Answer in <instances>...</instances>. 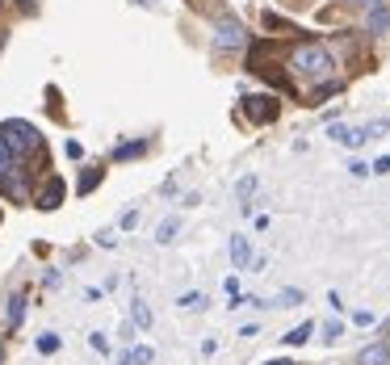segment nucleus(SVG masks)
<instances>
[{
    "label": "nucleus",
    "instance_id": "nucleus-1",
    "mask_svg": "<svg viewBox=\"0 0 390 365\" xmlns=\"http://www.w3.org/2000/svg\"><path fill=\"white\" fill-rule=\"evenodd\" d=\"M332 67H336V59H332L328 46H319V42H302V46L290 50V71H294L298 80L323 84V80H332Z\"/></svg>",
    "mask_w": 390,
    "mask_h": 365
},
{
    "label": "nucleus",
    "instance_id": "nucleus-2",
    "mask_svg": "<svg viewBox=\"0 0 390 365\" xmlns=\"http://www.w3.org/2000/svg\"><path fill=\"white\" fill-rule=\"evenodd\" d=\"M25 160L4 143V135H0V193L4 198H13V202H25L29 198V185H25V168H21Z\"/></svg>",
    "mask_w": 390,
    "mask_h": 365
},
{
    "label": "nucleus",
    "instance_id": "nucleus-3",
    "mask_svg": "<svg viewBox=\"0 0 390 365\" xmlns=\"http://www.w3.org/2000/svg\"><path fill=\"white\" fill-rule=\"evenodd\" d=\"M0 135H4V143H8V147L21 156V160H25L29 151H38V147H42V135H38L29 122H21V118H13V122H0Z\"/></svg>",
    "mask_w": 390,
    "mask_h": 365
},
{
    "label": "nucleus",
    "instance_id": "nucleus-4",
    "mask_svg": "<svg viewBox=\"0 0 390 365\" xmlns=\"http://www.w3.org/2000/svg\"><path fill=\"white\" fill-rule=\"evenodd\" d=\"M214 46H218V50H244V46H248V29L227 17V21H218V29H214Z\"/></svg>",
    "mask_w": 390,
    "mask_h": 365
},
{
    "label": "nucleus",
    "instance_id": "nucleus-5",
    "mask_svg": "<svg viewBox=\"0 0 390 365\" xmlns=\"http://www.w3.org/2000/svg\"><path fill=\"white\" fill-rule=\"evenodd\" d=\"M244 113H248L252 126H265V122L277 118V101L273 97H244Z\"/></svg>",
    "mask_w": 390,
    "mask_h": 365
},
{
    "label": "nucleus",
    "instance_id": "nucleus-6",
    "mask_svg": "<svg viewBox=\"0 0 390 365\" xmlns=\"http://www.w3.org/2000/svg\"><path fill=\"white\" fill-rule=\"evenodd\" d=\"M365 29H370V34H378V38L390 34V4H386V0H382V4H374V8L365 13Z\"/></svg>",
    "mask_w": 390,
    "mask_h": 365
},
{
    "label": "nucleus",
    "instance_id": "nucleus-7",
    "mask_svg": "<svg viewBox=\"0 0 390 365\" xmlns=\"http://www.w3.org/2000/svg\"><path fill=\"white\" fill-rule=\"evenodd\" d=\"M34 202H38V206H42V210H55V206H59V202H63V181H59V177H50V181H46V185H42V193H38V198H34Z\"/></svg>",
    "mask_w": 390,
    "mask_h": 365
},
{
    "label": "nucleus",
    "instance_id": "nucleus-8",
    "mask_svg": "<svg viewBox=\"0 0 390 365\" xmlns=\"http://www.w3.org/2000/svg\"><path fill=\"white\" fill-rule=\"evenodd\" d=\"M386 361H390L386 340H378V345H370V349H361V353H357V365H386Z\"/></svg>",
    "mask_w": 390,
    "mask_h": 365
},
{
    "label": "nucleus",
    "instance_id": "nucleus-9",
    "mask_svg": "<svg viewBox=\"0 0 390 365\" xmlns=\"http://www.w3.org/2000/svg\"><path fill=\"white\" fill-rule=\"evenodd\" d=\"M231 261H235V269H244V265L252 261V248H248V240H244V235H235V240H231Z\"/></svg>",
    "mask_w": 390,
    "mask_h": 365
},
{
    "label": "nucleus",
    "instance_id": "nucleus-10",
    "mask_svg": "<svg viewBox=\"0 0 390 365\" xmlns=\"http://www.w3.org/2000/svg\"><path fill=\"white\" fill-rule=\"evenodd\" d=\"M21 311H25V294H13V298H8V328L21 324Z\"/></svg>",
    "mask_w": 390,
    "mask_h": 365
},
{
    "label": "nucleus",
    "instance_id": "nucleus-11",
    "mask_svg": "<svg viewBox=\"0 0 390 365\" xmlns=\"http://www.w3.org/2000/svg\"><path fill=\"white\" fill-rule=\"evenodd\" d=\"M311 332H315V324H298V328L286 336V345H307V340H311Z\"/></svg>",
    "mask_w": 390,
    "mask_h": 365
},
{
    "label": "nucleus",
    "instance_id": "nucleus-12",
    "mask_svg": "<svg viewBox=\"0 0 390 365\" xmlns=\"http://www.w3.org/2000/svg\"><path fill=\"white\" fill-rule=\"evenodd\" d=\"M143 151H147V143H122L113 151V160H130V156H143Z\"/></svg>",
    "mask_w": 390,
    "mask_h": 365
},
{
    "label": "nucleus",
    "instance_id": "nucleus-13",
    "mask_svg": "<svg viewBox=\"0 0 390 365\" xmlns=\"http://www.w3.org/2000/svg\"><path fill=\"white\" fill-rule=\"evenodd\" d=\"M130 315H134V324H139V328H147V324H151V311H147V303H139V298H134Z\"/></svg>",
    "mask_w": 390,
    "mask_h": 365
},
{
    "label": "nucleus",
    "instance_id": "nucleus-14",
    "mask_svg": "<svg viewBox=\"0 0 390 365\" xmlns=\"http://www.w3.org/2000/svg\"><path fill=\"white\" fill-rule=\"evenodd\" d=\"M101 181V168H88L84 177H80V193H92V185Z\"/></svg>",
    "mask_w": 390,
    "mask_h": 365
},
{
    "label": "nucleus",
    "instance_id": "nucleus-15",
    "mask_svg": "<svg viewBox=\"0 0 390 365\" xmlns=\"http://www.w3.org/2000/svg\"><path fill=\"white\" fill-rule=\"evenodd\" d=\"M172 235H176V219H168V223H160V231H155V240H160V244H168Z\"/></svg>",
    "mask_w": 390,
    "mask_h": 365
},
{
    "label": "nucleus",
    "instance_id": "nucleus-16",
    "mask_svg": "<svg viewBox=\"0 0 390 365\" xmlns=\"http://www.w3.org/2000/svg\"><path fill=\"white\" fill-rule=\"evenodd\" d=\"M151 361V349H134V353H126V365H147Z\"/></svg>",
    "mask_w": 390,
    "mask_h": 365
},
{
    "label": "nucleus",
    "instance_id": "nucleus-17",
    "mask_svg": "<svg viewBox=\"0 0 390 365\" xmlns=\"http://www.w3.org/2000/svg\"><path fill=\"white\" fill-rule=\"evenodd\" d=\"M252 189H256V177H244V181H239V185H235V193H239V198H248V193H252Z\"/></svg>",
    "mask_w": 390,
    "mask_h": 365
},
{
    "label": "nucleus",
    "instance_id": "nucleus-18",
    "mask_svg": "<svg viewBox=\"0 0 390 365\" xmlns=\"http://www.w3.org/2000/svg\"><path fill=\"white\" fill-rule=\"evenodd\" d=\"M298 303H302V294H298V290H286V294H281V303H277V307H298Z\"/></svg>",
    "mask_w": 390,
    "mask_h": 365
},
{
    "label": "nucleus",
    "instance_id": "nucleus-19",
    "mask_svg": "<svg viewBox=\"0 0 390 365\" xmlns=\"http://www.w3.org/2000/svg\"><path fill=\"white\" fill-rule=\"evenodd\" d=\"M181 307H189V311H193V307H206V298H202V294H185V298H181Z\"/></svg>",
    "mask_w": 390,
    "mask_h": 365
},
{
    "label": "nucleus",
    "instance_id": "nucleus-20",
    "mask_svg": "<svg viewBox=\"0 0 390 365\" xmlns=\"http://www.w3.org/2000/svg\"><path fill=\"white\" fill-rule=\"evenodd\" d=\"M38 349H42V353H55V349H59V336H42Z\"/></svg>",
    "mask_w": 390,
    "mask_h": 365
},
{
    "label": "nucleus",
    "instance_id": "nucleus-21",
    "mask_svg": "<svg viewBox=\"0 0 390 365\" xmlns=\"http://www.w3.org/2000/svg\"><path fill=\"white\" fill-rule=\"evenodd\" d=\"M88 345H92V349H97V353H105V349H109V345H105V336H101V332H92V336H88Z\"/></svg>",
    "mask_w": 390,
    "mask_h": 365
},
{
    "label": "nucleus",
    "instance_id": "nucleus-22",
    "mask_svg": "<svg viewBox=\"0 0 390 365\" xmlns=\"http://www.w3.org/2000/svg\"><path fill=\"white\" fill-rule=\"evenodd\" d=\"M353 4H365V8H374V4H382V0H353Z\"/></svg>",
    "mask_w": 390,
    "mask_h": 365
},
{
    "label": "nucleus",
    "instance_id": "nucleus-23",
    "mask_svg": "<svg viewBox=\"0 0 390 365\" xmlns=\"http://www.w3.org/2000/svg\"><path fill=\"white\" fill-rule=\"evenodd\" d=\"M17 4H21V8H34V4H38V0H17Z\"/></svg>",
    "mask_w": 390,
    "mask_h": 365
},
{
    "label": "nucleus",
    "instance_id": "nucleus-24",
    "mask_svg": "<svg viewBox=\"0 0 390 365\" xmlns=\"http://www.w3.org/2000/svg\"><path fill=\"white\" fill-rule=\"evenodd\" d=\"M269 365H294V361H269Z\"/></svg>",
    "mask_w": 390,
    "mask_h": 365
},
{
    "label": "nucleus",
    "instance_id": "nucleus-25",
    "mask_svg": "<svg viewBox=\"0 0 390 365\" xmlns=\"http://www.w3.org/2000/svg\"><path fill=\"white\" fill-rule=\"evenodd\" d=\"M0 46H4V29H0Z\"/></svg>",
    "mask_w": 390,
    "mask_h": 365
}]
</instances>
